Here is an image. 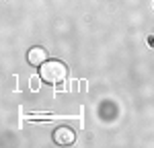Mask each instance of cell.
Instances as JSON below:
<instances>
[{
  "mask_svg": "<svg viewBox=\"0 0 154 148\" xmlns=\"http://www.w3.org/2000/svg\"><path fill=\"white\" fill-rule=\"evenodd\" d=\"M39 76L48 85H60L68 76V66L62 60H48L39 66Z\"/></svg>",
  "mask_w": 154,
  "mask_h": 148,
  "instance_id": "6da1fadb",
  "label": "cell"
},
{
  "mask_svg": "<svg viewBox=\"0 0 154 148\" xmlns=\"http://www.w3.org/2000/svg\"><path fill=\"white\" fill-rule=\"evenodd\" d=\"M74 140H76V136H74V132H72L68 125L56 128V132H54V142L56 144H60V146H70V144H74Z\"/></svg>",
  "mask_w": 154,
  "mask_h": 148,
  "instance_id": "7a4b0ae2",
  "label": "cell"
},
{
  "mask_svg": "<svg viewBox=\"0 0 154 148\" xmlns=\"http://www.w3.org/2000/svg\"><path fill=\"white\" fill-rule=\"evenodd\" d=\"M27 60H29V64H33V66H41L43 62L48 60V51L43 48H33V49H29Z\"/></svg>",
  "mask_w": 154,
  "mask_h": 148,
  "instance_id": "3957f363",
  "label": "cell"
}]
</instances>
